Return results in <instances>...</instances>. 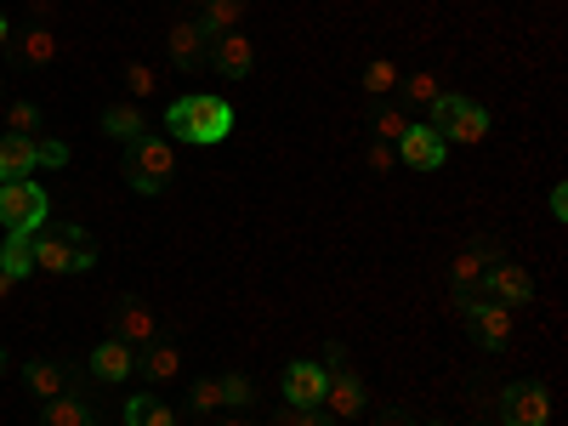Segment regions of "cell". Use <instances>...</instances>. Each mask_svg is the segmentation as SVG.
<instances>
[{
    "mask_svg": "<svg viewBox=\"0 0 568 426\" xmlns=\"http://www.w3.org/2000/svg\"><path fill=\"white\" fill-rule=\"evenodd\" d=\"M500 420L506 426H551V393L540 382H517L500 393Z\"/></svg>",
    "mask_w": 568,
    "mask_h": 426,
    "instance_id": "cell-8",
    "label": "cell"
},
{
    "mask_svg": "<svg viewBox=\"0 0 568 426\" xmlns=\"http://www.w3.org/2000/svg\"><path fill=\"white\" fill-rule=\"evenodd\" d=\"M245 7L251 0H205V12H200V29H205V40H216V34H233L245 23Z\"/></svg>",
    "mask_w": 568,
    "mask_h": 426,
    "instance_id": "cell-21",
    "label": "cell"
},
{
    "mask_svg": "<svg viewBox=\"0 0 568 426\" xmlns=\"http://www.w3.org/2000/svg\"><path fill=\"white\" fill-rule=\"evenodd\" d=\"M187 409H194V415L222 409V382H211V375H205V382H194V387H187Z\"/></svg>",
    "mask_w": 568,
    "mask_h": 426,
    "instance_id": "cell-32",
    "label": "cell"
},
{
    "mask_svg": "<svg viewBox=\"0 0 568 426\" xmlns=\"http://www.w3.org/2000/svg\"><path fill=\"white\" fill-rule=\"evenodd\" d=\"M426 125H433L444 142H484L489 136V109L484 103H471V98H455V91H444V98L426 109Z\"/></svg>",
    "mask_w": 568,
    "mask_h": 426,
    "instance_id": "cell-5",
    "label": "cell"
},
{
    "mask_svg": "<svg viewBox=\"0 0 568 426\" xmlns=\"http://www.w3.org/2000/svg\"><path fill=\"white\" fill-rule=\"evenodd\" d=\"M211 63H216V74L222 80H251L256 74V45H251V34H216L211 40Z\"/></svg>",
    "mask_w": 568,
    "mask_h": 426,
    "instance_id": "cell-11",
    "label": "cell"
},
{
    "mask_svg": "<svg viewBox=\"0 0 568 426\" xmlns=\"http://www.w3.org/2000/svg\"><path fill=\"white\" fill-rule=\"evenodd\" d=\"M40 426H98V420H91V409H85L74 393H63V398H45Z\"/></svg>",
    "mask_w": 568,
    "mask_h": 426,
    "instance_id": "cell-24",
    "label": "cell"
},
{
    "mask_svg": "<svg viewBox=\"0 0 568 426\" xmlns=\"http://www.w3.org/2000/svg\"><path fill=\"white\" fill-rule=\"evenodd\" d=\"M0 273H12V278H29V273H34V233H7Z\"/></svg>",
    "mask_w": 568,
    "mask_h": 426,
    "instance_id": "cell-25",
    "label": "cell"
},
{
    "mask_svg": "<svg viewBox=\"0 0 568 426\" xmlns=\"http://www.w3.org/2000/svg\"><path fill=\"white\" fill-rule=\"evenodd\" d=\"M0 369H7V353H0Z\"/></svg>",
    "mask_w": 568,
    "mask_h": 426,
    "instance_id": "cell-42",
    "label": "cell"
},
{
    "mask_svg": "<svg viewBox=\"0 0 568 426\" xmlns=\"http://www.w3.org/2000/svg\"><path fill=\"white\" fill-rule=\"evenodd\" d=\"M103 136H114V142H136V136H149V120H142L136 103H114V109H103Z\"/></svg>",
    "mask_w": 568,
    "mask_h": 426,
    "instance_id": "cell-23",
    "label": "cell"
},
{
    "mask_svg": "<svg viewBox=\"0 0 568 426\" xmlns=\"http://www.w3.org/2000/svg\"><path fill=\"white\" fill-rule=\"evenodd\" d=\"M0 114H7V80H0Z\"/></svg>",
    "mask_w": 568,
    "mask_h": 426,
    "instance_id": "cell-40",
    "label": "cell"
},
{
    "mask_svg": "<svg viewBox=\"0 0 568 426\" xmlns=\"http://www.w3.org/2000/svg\"><path fill=\"white\" fill-rule=\"evenodd\" d=\"M364 165H369V171H398V149H393V142H369Z\"/></svg>",
    "mask_w": 568,
    "mask_h": 426,
    "instance_id": "cell-34",
    "label": "cell"
},
{
    "mask_svg": "<svg viewBox=\"0 0 568 426\" xmlns=\"http://www.w3.org/2000/svg\"><path fill=\"white\" fill-rule=\"evenodd\" d=\"M63 160H69V149L52 136H12V131L0 136V182H23L40 165H63Z\"/></svg>",
    "mask_w": 568,
    "mask_h": 426,
    "instance_id": "cell-6",
    "label": "cell"
},
{
    "mask_svg": "<svg viewBox=\"0 0 568 426\" xmlns=\"http://www.w3.org/2000/svg\"><path fill=\"white\" fill-rule=\"evenodd\" d=\"M318 364H324V409L336 415V420L364 415V409H369V393H364V382H358L353 364H347V347H342V342H329Z\"/></svg>",
    "mask_w": 568,
    "mask_h": 426,
    "instance_id": "cell-4",
    "label": "cell"
},
{
    "mask_svg": "<svg viewBox=\"0 0 568 426\" xmlns=\"http://www.w3.org/2000/svg\"><path fill=\"white\" fill-rule=\"evenodd\" d=\"M369 131H375V142H393V149H398V136L409 131V114L398 103H375L369 109Z\"/></svg>",
    "mask_w": 568,
    "mask_h": 426,
    "instance_id": "cell-26",
    "label": "cell"
},
{
    "mask_svg": "<svg viewBox=\"0 0 568 426\" xmlns=\"http://www.w3.org/2000/svg\"><path fill=\"white\" fill-rule=\"evenodd\" d=\"M426 426H449V420H426Z\"/></svg>",
    "mask_w": 568,
    "mask_h": 426,
    "instance_id": "cell-41",
    "label": "cell"
},
{
    "mask_svg": "<svg viewBox=\"0 0 568 426\" xmlns=\"http://www.w3.org/2000/svg\"><path fill=\"white\" fill-rule=\"evenodd\" d=\"M12 63L18 69H52L58 63V29L52 23H29L23 34H12Z\"/></svg>",
    "mask_w": 568,
    "mask_h": 426,
    "instance_id": "cell-10",
    "label": "cell"
},
{
    "mask_svg": "<svg viewBox=\"0 0 568 426\" xmlns=\"http://www.w3.org/2000/svg\"><path fill=\"white\" fill-rule=\"evenodd\" d=\"M125 426H176V415L160 398H131L125 404Z\"/></svg>",
    "mask_w": 568,
    "mask_h": 426,
    "instance_id": "cell-28",
    "label": "cell"
},
{
    "mask_svg": "<svg viewBox=\"0 0 568 426\" xmlns=\"http://www.w3.org/2000/svg\"><path fill=\"white\" fill-rule=\"evenodd\" d=\"M165 45H171V63H176L182 74H200V69L211 63V40H205L200 23H171Z\"/></svg>",
    "mask_w": 568,
    "mask_h": 426,
    "instance_id": "cell-14",
    "label": "cell"
},
{
    "mask_svg": "<svg viewBox=\"0 0 568 426\" xmlns=\"http://www.w3.org/2000/svg\"><path fill=\"white\" fill-rule=\"evenodd\" d=\"M471 336H478L484 353H500L511 342V307L506 302H484L478 313H471Z\"/></svg>",
    "mask_w": 568,
    "mask_h": 426,
    "instance_id": "cell-17",
    "label": "cell"
},
{
    "mask_svg": "<svg viewBox=\"0 0 568 426\" xmlns=\"http://www.w3.org/2000/svg\"><path fill=\"white\" fill-rule=\"evenodd\" d=\"M273 426H336V415L329 409H302V404H284L273 415Z\"/></svg>",
    "mask_w": 568,
    "mask_h": 426,
    "instance_id": "cell-30",
    "label": "cell"
},
{
    "mask_svg": "<svg viewBox=\"0 0 568 426\" xmlns=\"http://www.w3.org/2000/svg\"><path fill=\"white\" fill-rule=\"evenodd\" d=\"M398 63L393 58H375L369 69H364V91H369V98H393V91H398Z\"/></svg>",
    "mask_w": 568,
    "mask_h": 426,
    "instance_id": "cell-29",
    "label": "cell"
},
{
    "mask_svg": "<svg viewBox=\"0 0 568 426\" xmlns=\"http://www.w3.org/2000/svg\"><path fill=\"white\" fill-rule=\"evenodd\" d=\"M500 262V245H489V240H478V245H466L455 262H449V284H478L489 267Z\"/></svg>",
    "mask_w": 568,
    "mask_h": 426,
    "instance_id": "cell-19",
    "label": "cell"
},
{
    "mask_svg": "<svg viewBox=\"0 0 568 426\" xmlns=\"http://www.w3.org/2000/svg\"><path fill=\"white\" fill-rule=\"evenodd\" d=\"M23 387L34 398H63V393H74V369L58 358H34V364H23Z\"/></svg>",
    "mask_w": 568,
    "mask_h": 426,
    "instance_id": "cell-16",
    "label": "cell"
},
{
    "mask_svg": "<svg viewBox=\"0 0 568 426\" xmlns=\"http://www.w3.org/2000/svg\"><path fill=\"white\" fill-rule=\"evenodd\" d=\"M12 291H18V278H12V273H0V302H7Z\"/></svg>",
    "mask_w": 568,
    "mask_h": 426,
    "instance_id": "cell-37",
    "label": "cell"
},
{
    "mask_svg": "<svg viewBox=\"0 0 568 426\" xmlns=\"http://www.w3.org/2000/svg\"><path fill=\"white\" fill-rule=\"evenodd\" d=\"M40 222H45V187L34 176L0 182V227L7 233H34Z\"/></svg>",
    "mask_w": 568,
    "mask_h": 426,
    "instance_id": "cell-7",
    "label": "cell"
},
{
    "mask_svg": "<svg viewBox=\"0 0 568 426\" xmlns=\"http://www.w3.org/2000/svg\"><path fill=\"white\" fill-rule=\"evenodd\" d=\"M438 98H444V80L433 69H415L398 80V103H409V109H433Z\"/></svg>",
    "mask_w": 568,
    "mask_h": 426,
    "instance_id": "cell-22",
    "label": "cell"
},
{
    "mask_svg": "<svg viewBox=\"0 0 568 426\" xmlns=\"http://www.w3.org/2000/svg\"><path fill=\"white\" fill-rule=\"evenodd\" d=\"M284 404L324 409V364L318 358H296L291 369H284Z\"/></svg>",
    "mask_w": 568,
    "mask_h": 426,
    "instance_id": "cell-12",
    "label": "cell"
},
{
    "mask_svg": "<svg viewBox=\"0 0 568 426\" xmlns=\"http://www.w3.org/2000/svg\"><path fill=\"white\" fill-rule=\"evenodd\" d=\"M125 91H131V98H154V91H160L154 63H125Z\"/></svg>",
    "mask_w": 568,
    "mask_h": 426,
    "instance_id": "cell-31",
    "label": "cell"
},
{
    "mask_svg": "<svg viewBox=\"0 0 568 426\" xmlns=\"http://www.w3.org/2000/svg\"><path fill=\"white\" fill-rule=\"evenodd\" d=\"M256 398V387H251V375H222V404H233V409H245Z\"/></svg>",
    "mask_w": 568,
    "mask_h": 426,
    "instance_id": "cell-33",
    "label": "cell"
},
{
    "mask_svg": "<svg viewBox=\"0 0 568 426\" xmlns=\"http://www.w3.org/2000/svg\"><path fill=\"white\" fill-rule=\"evenodd\" d=\"M7 131L12 136H40V125H45V114H40V103H29V98H18V103H7Z\"/></svg>",
    "mask_w": 568,
    "mask_h": 426,
    "instance_id": "cell-27",
    "label": "cell"
},
{
    "mask_svg": "<svg viewBox=\"0 0 568 426\" xmlns=\"http://www.w3.org/2000/svg\"><path fill=\"white\" fill-rule=\"evenodd\" d=\"M369 426H415V420H409V415L393 404V409H375V420H369Z\"/></svg>",
    "mask_w": 568,
    "mask_h": 426,
    "instance_id": "cell-35",
    "label": "cell"
},
{
    "mask_svg": "<svg viewBox=\"0 0 568 426\" xmlns=\"http://www.w3.org/2000/svg\"><path fill=\"white\" fill-rule=\"evenodd\" d=\"M546 205H551L557 222H568V187H551V200H546Z\"/></svg>",
    "mask_w": 568,
    "mask_h": 426,
    "instance_id": "cell-36",
    "label": "cell"
},
{
    "mask_svg": "<svg viewBox=\"0 0 568 426\" xmlns=\"http://www.w3.org/2000/svg\"><path fill=\"white\" fill-rule=\"evenodd\" d=\"M176 176V149H171V136H136L125 142V182L136 187V194H165Z\"/></svg>",
    "mask_w": 568,
    "mask_h": 426,
    "instance_id": "cell-3",
    "label": "cell"
},
{
    "mask_svg": "<svg viewBox=\"0 0 568 426\" xmlns=\"http://www.w3.org/2000/svg\"><path fill=\"white\" fill-rule=\"evenodd\" d=\"M98 262V240L80 222H40L34 227V267L40 273H85Z\"/></svg>",
    "mask_w": 568,
    "mask_h": 426,
    "instance_id": "cell-1",
    "label": "cell"
},
{
    "mask_svg": "<svg viewBox=\"0 0 568 426\" xmlns=\"http://www.w3.org/2000/svg\"><path fill=\"white\" fill-rule=\"evenodd\" d=\"M471 426H489V420H471Z\"/></svg>",
    "mask_w": 568,
    "mask_h": 426,
    "instance_id": "cell-43",
    "label": "cell"
},
{
    "mask_svg": "<svg viewBox=\"0 0 568 426\" xmlns=\"http://www.w3.org/2000/svg\"><path fill=\"white\" fill-rule=\"evenodd\" d=\"M91 375H98V382H131V375H136V347L109 336L98 353H91Z\"/></svg>",
    "mask_w": 568,
    "mask_h": 426,
    "instance_id": "cell-18",
    "label": "cell"
},
{
    "mask_svg": "<svg viewBox=\"0 0 568 426\" xmlns=\"http://www.w3.org/2000/svg\"><path fill=\"white\" fill-rule=\"evenodd\" d=\"M165 125H171V142H227L233 109L211 98V91H194V98H176L165 109Z\"/></svg>",
    "mask_w": 568,
    "mask_h": 426,
    "instance_id": "cell-2",
    "label": "cell"
},
{
    "mask_svg": "<svg viewBox=\"0 0 568 426\" xmlns=\"http://www.w3.org/2000/svg\"><path fill=\"white\" fill-rule=\"evenodd\" d=\"M444 149H449V142H444L433 125H409V131L398 136V160H404L409 171H438V165H444Z\"/></svg>",
    "mask_w": 568,
    "mask_h": 426,
    "instance_id": "cell-13",
    "label": "cell"
},
{
    "mask_svg": "<svg viewBox=\"0 0 568 426\" xmlns=\"http://www.w3.org/2000/svg\"><path fill=\"white\" fill-rule=\"evenodd\" d=\"M222 426H256L251 415H233V420H222Z\"/></svg>",
    "mask_w": 568,
    "mask_h": 426,
    "instance_id": "cell-39",
    "label": "cell"
},
{
    "mask_svg": "<svg viewBox=\"0 0 568 426\" xmlns=\"http://www.w3.org/2000/svg\"><path fill=\"white\" fill-rule=\"evenodd\" d=\"M136 369L149 375V382H176V375H182V347L149 342V347H142V358H136Z\"/></svg>",
    "mask_w": 568,
    "mask_h": 426,
    "instance_id": "cell-20",
    "label": "cell"
},
{
    "mask_svg": "<svg viewBox=\"0 0 568 426\" xmlns=\"http://www.w3.org/2000/svg\"><path fill=\"white\" fill-rule=\"evenodd\" d=\"M114 342H125V347L160 342V318H154V307L142 302V296H120L114 302Z\"/></svg>",
    "mask_w": 568,
    "mask_h": 426,
    "instance_id": "cell-9",
    "label": "cell"
},
{
    "mask_svg": "<svg viewBox=\"0 0 568 426\" xmlns=\"http://www.w3.org/2000/svg\"><path fill=\"white\" fill-rule=\"evenodd\" d=\"M12 45V23H7V12H0V52Z\"/></svg>",
    "mask_w": 568,
    "mask_h": 426,
    "instance_id": "cell-38",
    "label": "cell"
},
{
    "mask_svg": "<svg viewBox=\"0 0 568 426\" xmlns=\"http://www.w3.org/2000/svg\"><path fill=\"white\" fill-rule=\"evenodd\" d=\"M484 291H489L495 302H506V307H524V302H535V278L517 267V262H495V267L484 273Z\"/></svg>",
    "mask_w": 568,
    "mask_h": 426,
    "instance_id": "cell-15",
    "label": "cell"
}]
</instances>
